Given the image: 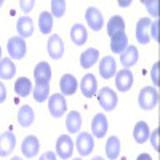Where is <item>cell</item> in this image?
<instances>
[{"label":"cell","mask_w":160,"mask_h":160,"mask_svg":"<svg viewBox=\"0 0 160 160\" xmlns=\"http://www.w3.org/2000/svg\"><path fill=\"white\" fill-rule=\"evenodd\" d=\"M138 104L144 111H152L158 104V91L154 87H144L138 95Z\"/></svg>","instance_id":"6da1fadb"},{"label":"cell","mask_w":160,"mask_h":160,"mask_svg":"<svg viewBox=\"0 0 160 160\" xmlns=\"http://www.w3.org/2000/svg\"><path fill=\"white\" fill-rule=\"evenodd\" d=\"M98 101L101 104V108L104 111H114L117 108V104H118V98L115 95V91L109 87H104L98 91Z\"/></svg>","instance_id":"7a4b0ae2"},{"label":"cell","mask_w":160,"mask_h":160,"mask_svg":"<svg viewBox=\"0 0 160 160\" xmlns=\"http://www.w3.org/2000/svg\"><path fill=\"white\" fill-rule=\"evenodd\" d=\"M48 111L51 117L55 118H59L61 115H64V112L68 111V102H66L64 95H61V93L51 95V98L48 99Z\"/></svg>","instance_id":"3957f363"},{"label":"cell","mask_w":160,"mask_h":160,"mask_svg":"<svg viewBox=\"0 0 160 160\" xmlns=\"http://www.w3.org/2000/svg\"><path fill=\"white\" fill-rule=\"evenodd\" d=\"M7 50H8L10 58H13V59H22V58L26 56L28 47H26L24 38H21L19 35H16V37H11V38L8 40Z\"/></svg>","instance_id":"277c9868"},{"label":"cell","mask_w":160,"mask_h":160,"mask_svg":"<svg viewBox=\"0 0 160 160\" xmlns=\"http://www.w3.org/2000/svg\"><path fill=\"white\" fill-rule=\"evenodd\" d=\"M85 21L87 24L90 26L91 31L95 32H99L104 26V18H102V13L96 8V7H90L87 11H85Z\"/></svg>","instance_id":"5b68a950"},{"label":"cell","mask_w":160,"mask_h":160,"mask_svg":"<svg viewBox=\"0 0 160 160\" xmlns=\"http://www.w3.org/2000/svg\"><path fill=\"white\" fill-rule=\"evenodd\" d=\"M95 149V141H93V136L90 135L88 131H82L80 135L77 136V151L78 154L85 157V155H90Z\"/></svg>","instance_id":"8992f818"},{"label":"cell","mask_w":160,"mask_h":160,"mask_svg":"<svg viewBox=\"0 0 160 160\" xmlns=\"http://www.w3.org/2000/svg\"><path fill=\"white\" fill-rule=\"evenodd\" d=\"M56 154L64 160V158H71L74 154V142L69 135H61L56 141Z\"/></svg>","instance_id":"52a82bcc"},{"label":"cell","mask_w":160,"mask_h":160,"mask_svg":"<svg viewBox=\"0 0 160 160\" xmlns=\"http://www.w3.org/2000/svg\"><path fill=\"white\" fill-rule=\"evenodd\" d=\"M47 50H48V55L53 59H59L64 55V42L62 38L58 34H51V37L48 38V43H47Z\"/></svg>","instance_id":"ba28073f"},{"label":"cell","mask_w":160,"mask_h":160,"mask_svg":"<svg viewBox=\"0 0 160 160\" xmlns=\"http://www.w3.org/2000/svg\"><path fill=\"white\" fill-rule=\"evenodd\" d=\"M151 24H152V19H149V18H141L136 24V40L142 45L151 42V34H149Z\"/></svg>","instance_id":"9c48e42d"},{"label":"cell","mask_w":160,"mask_h":160,"mask_svg":"<svg viewBox=\"0 0 160 160\" xmlns=\"http://www.w3.org/2000/svg\"><path fill=\"white\" fill-rule=\"evenodd\" d=\"M38 149H40V142H38V138L31 135V136H26L22 144H21V151H22V155L26 158H32L38 154Z\"/></svg>","instance_id":"30bf717a"},{"label":"cell","mask_w":160,"mask_h":160,"mask_svg":"<svg viewBox=\"0 0 160 160\" xmlns=\"http://www.w3.org/2000/svg\"><path fill=\"white\" fill-rule=\"evenodd\" d=\"M16 148V136L11 131H5L0 135V157H7Z\"/></svg>","instance_id":"8fae6325"},{"label":"cell","mask_w":160,"mask_h":160,"mask_svg":"<svg viewBox=\"0 0 160 160\" xmlns=\"http://www.w3.org/2000/svg\"><path fill=\"white\" fill-rule=\"evenodd\" d=\"M108 133V118L104 114H96L91 122V136L104 138Z\"/></svg>","instance_id":"7c38bea8"},{"label":"cell","mask_w":160,"mask_h":160,"mask_svg":"<svg viewBox=\"0 0 160 160\" xmlns=\"http://www.w3.org/2000/svg\"><path fill=\"white\" fill-rule=\"evenodd\" d=\"M117 72V64H115V59L112 56H104L101 58L99 61V75L102 78H112Z\"/></svg>","instance_id":"4fadbf2b"},{"label":"cell","mask_w":160,"mask_h":160,"mask_svg":"<svg viewBox=\"0 0 160 160\" xmlns=\"http://www.w3.org/2000/svg\"><path fill=\"white\" fill-rule=\"evenodd\" d=\"M80 90H82L83 96H87V98L95 96V95H96V91H98L96 77L93 75V74H87V75H83L82 82H80Z\"/></svg>","instance_id":"5bb4252c"},{"label":"cell","mask_w":160,"mask_h":160,"mask_svg":"<svg viewBox=\"0 0 160 160\" xmlns=\"http://www.w3.org/2000/svg\"><path fill=\"white\" fill-rule=\"evenodd\" d=\"M115 87L118 91H128L133 87V74L128 69L118 71L115 75Z\"/></svg>","instance_id":"9a60e30c"},{"label":"cell","mask_w":160,"mask_h":160,"mask_svg":"<svg viewBox=\"0 0 160 160\" xmlns=\"http://www.w3.org/2000/svg\"><path fill=\"white\" fill-rule=\"evenodd\" d=\"M59 88H61V95L64 96H71L77 91V78L72 74H64L59 80Z\"/></svg>","instance_id":"2e32d148"},{"label":"cell","mask_w":160,"mask_h":160,"mask_svg":"<svg viewBox=\"0 0 160 160\" xmlns=\"http://www.w3.org/2000/svg\"><path fill=\"white\" fill-rule=\"evenodd\" d=\"M138 58H139L138 48L133 47V45H128V47L125 48V51L120 55V62H122L123 69H130L131 66H135V64L138 62Z\"/></svg>","instance_id":"e0dca14e"},{"label":"cell","mask_w":160,"mask_h":160,"mask_svg":"<svg viewBox=\"0 0 160 160\" xmlns=\"http://www.w3.org/2000/svg\"><path fill=\"white\" fill-rule=\"evenodd\" d=\"M98 59H99V51L96 48H88L80 55V66L83 69H90L98 62Z\"/></svg>","instance_id":"ac0fdd59"},{"label":"cell","mask_w":160,"mask_h":160,"mask_svg":"<svg viewBox=\"0 0 160 160\" xmlns=\"http://www.w3.org/2000/svg\"><path fill=\"white\" fill-rule=\"evenodd\" d=\"M87 38H88V32H87V28L83 24H74L72 28H71V40L77 45V47H80V45H85V42H87Z\"/></svg>","instance_id":"d6986e66"},{"label":"cell","mask_w":160,"mask_h":160,"mask_svg":"<svg viewBox=\"0 0 160 160\" xmlns=\"http://www.w3.org/2000/svg\"><path fill=\"white\" fill-rule=\"evenodd\" d=\"M16 31H18V34H19L21 38L31 37V35L34 34V22H32V19H31L29 16L19 18L18 22H16Z\"/></svg>","instance_id":"ffe728a7"},{"label":"cell","mask_w":160,"mask_h":160,"mask_svg":"<svg viewBox=\"0 0 160 160\" xmlns=\"http://www.w3.org/2000/svg\"><path fill=\"white\" fill-rule=\"evenodd\" d=\"M34 78H35V83L37 82H50L51 78V69H50V64L47 61H42L35 66L34 69Z\"/></svg>","instance_id":"44dd1931"},{"label":"cell","mask_w":160,"mask_h":160,"mask_svg":"<svg viewBox=\"0 0 160 160\" xmlns=\"http://www.w3.org/2000/svg\"><path fill=\"white\" fill-rule=\"evenodd\" d=\"M34 120H35V114H34L32 108L31 106H22L18 112V123L22 128H28L34 123Z\"/></svg>","instance_id":"7402d4cb"},{"label":"cell","mask_w":160,"mask_h":160,"mask_svg":"<svg viewBox=\"0 0 160 160\" xmlns=\"http://www.w3.org/2000/svg\"><path fill=\"white\" fill-rule=\"evenodd\" d=\"M149 136H151V131H149V125L146 123V122H138L136 125H135V128H133V138H135V141L138 142V144H142V142H146L149 139Z\"/></svg>","instance_id":"603a6c76"},{"label":"cell","mask_w":160,"mask_h":160,"mask_svg":"<svg viewBox=\"0 0 160 160\" xmlns=\"http://www.w3.org/2000/svg\"><path fill=\"white\" fill-rule=\"evenodd\" d=\"M111 50L114 53H117V55H122V53L125 51V48L128 47V37L125 32H120L114 37H111Z\"/></svg>","instance_id":"cb8c5ba5"},{"label":"cell","mask_w":160,"mask_h":160,"mask_svg":"<svg viewBox=\"0 0 160 160\" xmlns=\"http://www.w3.org/2000/svg\"><path fill=\"white\" fill-rule=\"evenodd\" d=\"M16 74V66L13 64L11 58H3L0 61V78L2 80H10Z\"/></svg>","instance_id":"d4e9b609"},{"label":"cell","mask_w":160,"mask_h":160,"mask_svg":"<svg viewBox=\"0 0 160 160\" xmlns=\"http://www.w3.org/2000/svg\"><path fill=\"white\" fill-rule=\"evenodd\" d=\"M120 32H125V21H123L122 16L115 15L108 22V34H109V37H114Z\"/></svg>","instance_id":"484cf974"},{"label":"cell","mask_w":160,"mask_h":160,"mask_svg":"<svg viewBox=\"0 0 160 160\" xmlns=\"http://www.w3.org/2000/svg\"><path fill=\"white\" fill-rule=\"evenodd\" d=\"M31 91H32L31 80L28 77H19L16 80V83H15V93L18 96H21V98H26V96L31 95Z\"/></svg>","instance_id":"4316f807"},{"label":"cell","mask_w":160,"mask_h":160,"mask_svg":"<svg viewBox=\"0 0 160 160\" xmlns=\"http://www.w3.org/2000/svg\"><path fill=\"white\" fill-rule=\"evenodd\" d=\"M82 127V115H80L77 111H72L68 114L66 117V128H68L69 133H77Z\"/></svg>","instance_id":"83f0119b"},{"label":"cell","mask_w":160,"mask_h":160,"mask_svg":"<svg viewBox=\"0 0 160 160\" xmlns=\"http://www.w3.org/2000/svg\"><path fill=\"white\" fill-rule=\"evenodd\" d=\"M120 155V139L117 136H111L106 142V157L109 160H115Z\"/></svg>","instance_id":"f1b7e54d"},{"label":"cell","mask_w":160,"mask_h":160,"mask_svg":"<svg viewBox=\"0 0 160 160\" xmlns=\"http://www.w3.org/2000/svg\"><path fill=\"white\" fill-rule=\"evenodd\" d=\"M50 96V82H37L34 88V99L37 102H43Z\"/></svg>","instance_id":"f546056e"},{"label":"cell","mask_w":160,"mask_h":160,"mask_svg":"<svg viewBox=\"0 0 160 160\" xmlns=\"http://www.w3.org/2000/svg\"><path fill=\"white\" fill-rule=\"evenodd\" d=\"M38 29L42 34H50L53 29V16L50 11H42L38 16Z\"/></svg>","instance_id":"4dcf8cb0"},{"label":"cell","mask_w":160,"mask_h":160,"mask_svg":"<svg viewBox=\"0 0 160 160\" xmlns=\"http://www.w3.org/2000/svg\"><path fill=\"white\" fill-rule=\"evenodd\" d=\"M66 13V2L64 0H51V16L61 18Z\"/></svg>","instance_id":"1f68e13d"},{"label":"cell","mask_w":160,"mask_h":160,"mask_svg":"<svg viewBox=\"0 0 160 160\" xmlns=\"http://www.w3.org/2000/svg\"><path fill=\"white\" fill-rule=\"evenodd\" d=\"M142 3L146 5L148 11L151 13L154 18L158 16V8H157V7H158V2H157V0H142Z\"/></svg>","instance_id":"d6a6232c"},{"label":"cell","mask_w":160,"mask_h":160,"mask_svg":"<svg viewBox=\"0 0 160 160\" xmlns=\"http://www.w3.org/2000/svg\"><path fill=\"white\" fill-rule=\"evenodd\" d=\"M149 138H151V142H152V148L155 151H160V148H158V130L157 128L154 130V133H152Z\"/></svg>","instance_id":"836d02e7"},{"label":"cell","mask_w":160,"mask_h":160,"mask_svg":"<svg viewBox=\"0 0 160 160\" xmlns=\"http://www.w3.org/2000/svg\"><path fill=\"white\" fill-rule=\"evenodd\" d=\"M157 31H158V21H152V24H151V38H154L155 42L158 40V34H157Z\"/></svg>","instance_id":"e575fe53"},{"label":"cell","mask_w":160,"mask_h":160,"mask_svg":"<svg viewBox=\"0 0 160 160\" xmlns=\"http://www.w3.org/2000/svg\"><path fill=\"white\" fill-rule=\"evenodd\" d=\"M19 5H21V10H22V11L29 13V11L34 8L35 2H34V0H31V2H24V0H21V2H19Z\"/></svg>","instance_id":"d590c367"},{"label":"cell","mask_w":160,"mask_h":160,"mask_svg":"<svg viewBox=\"0 0 160 160\" xmlns=\"http://www.w3.org/2000/svg\"><path fill=\"white\" fill-rule=\"evenodd\" d=\"M158 62H155L154 64V68H152V71H151V75H152V80H154V85L157 87L158 85Z\"/></svg>","instance_id":"8d00e7d4"},{"label":"cell","mask_w":160,"mask_h":160,"mask_svg":"<svg viewBox=\"0 0 160 160\" xmlns=\"http://www.w3.org/2000/svg\"><path fill=\"white\" fill-rule=\"evenodd\" d=\"M38 160H56V154H55V152H51V151L43 152L42 155L38 157Z\"/></svg>","instance_id":"74e56055"},{"label":"cell","mask_w":160,"mask_h":160,"mask_svg":"<svg viewBox=\"0 0 160 160\" xmlns=\"http://www.w3.org/2000/svg\"><path fill=\"white\" fill-rule=\"evenodd\" d=\"M5 99H7V88L2 82H0V104L5 102Z\"/></svg>","instance_id":"f35d334b"},{"label":"cell","mask_w":160,"mask_h":160,"mask_svg":"<svg viewBox=\"0 0 160 160\" xmlns=\"http://www.w3.org/2000/svg\"><path fill=\"white\" fill-rule=\"evenodd\" d=\"M136 160H152V157L149 154H141V155H138Z\"/></svg>","instance_id":"ab89813d"},{"label":"cell","mask_w":160,"mask_h":160,"mask_svg":"<svg viewBox=\"0 0 160 160\" xmlns=\"http://www.w3.org/2000/svg\"><path fill=\"white\" fill-rule=\"evenodd\" d=\"M11 160H22V158H21V157H18V155H16V157H13V158H11Z\"/></svg>","instance_id":"60d3db41"},{"label":"cell","mask_w":160,"mask_h":160,"mask_svg":"<svg viewBox=\"0 0 160 160\" xmlns=\"http://www.w3.org/2000/svg\"><path fill=\"white\" fill-rule=\"evenodd\" d=\"M93 160H104V158H102V157H95Z\"/></svg>","instance_id":"b9f144b4"},{"label":"cell","mask_w":160,"mask_h":160,"mask_svg":"<svg viewBox=\"0 0 160 160\" xmlns=\"http://www.w3.org/2000/svg\"><path fill=\"white\" fill-rule=\"evenodd\" d=\"M0 61H2V48H0Z\"/></svg>","instance_id":"7bdbcfd3"},{"label":"cell","mask_w":160,"mask_h":160,"mask_svg":"<svg viewBox=\"0 0 160 160\" xmlns=\"http://www.w3.org/2000/svg\"><path fill=\"white\" fill-rule=\"evenodd\" d=\"M2 5H3V2H2V0H0V7H2Z\"/></svg>","instance_id":"ee69618b"},{"label":"cell","mask_w":160,"mask_h":160,"mask_svg":"<svg viewBox=\"0 0 160 160\" xmlns=\"http://www.w3.org/2000/svg\"><path fill=\"white\" fill-rule=\"evenodd\" d=\"M74 160H82V158H74Z\"/></svg>","instance_id":"f6af8a7d"}]
</instances>
